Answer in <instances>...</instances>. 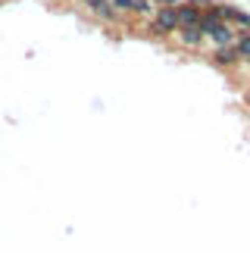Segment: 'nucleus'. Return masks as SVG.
Masks as SVG:
<instances>
[{"label": "nucleus", "instance_id": "nucleus-1", "mask_svg": "<svg viewBox=\"0 0 250 253\" xmlns=\"http://www.w3.org/2000/svg\"><path fill=\"white\" fill-rule=\"evenodd\" d=\"M204 35H209V38H213V41H216L219 47H232V41H235V32H232V28H228V25L222 22V19H216V22L209 25Z\"/></svg>", "mask_w": 250, "mask_h": 253}, {"label": "nucleus", "instance_id": "nucleus-2", "mask_svg": "<svg viewBox=\"0 0 250 253\" xmlns=\"http://www.w3.org/2000/svg\"><path fill=\"white\" fill-rule=\"evenodd\" d=\"M153 32L157 35H169V32H178V19H175V9H160L157 19H153Z\"/></svg>", "mask_w": 250, "mask_h": 253}, {"label": "nucleus", "instance_id": "nucleus-3", "mask_svg": "<svg viewBox=\"0 0 250 253\" xmlns=\"http://www.w3.org/2000/svg\"><path fill=\"white\" fill-rule=\"evenodd\" d=\"M204 38H207V35L200 32V25H181V28H178V41L185 44V47H197Z\"/></svg>", "mask_w": 250, "mask_h": 253}, {"label": "nucleus", "instance_id": "nucleus-4", "mask_svg": "<svg viewBox=\"0 0 250 253\" xmlns=\"http://www.w3.org/2000/svg\"><path fill=\"white\" fill-rule=\"evenodd\" d=\"M175 19H178V28H181V25H197V22H200V9H197L194 3H185V6L175 9Z\"/></svg>", "mask_w": 250, "mask_h": 253}, {"label": "nucleus", "instance_id": "nucleus-5", "mask_svg": "<svg viewBox=\"0 0 250 253\" xmlns=\"http://www.w3.org/2000/svg\"><path fill=\"white\" fill-rule=\"evenodd\" d=\"M213 60L219 66H232V63H238V53H235V47H219V50L213 53Z\"/></svg>", "mask_w": 250, "mask_h": 253}, {"label": "nucleus", "instance_id": "nucleus-6", "mask_svg": "<svg viewBox=\"0 0 250 253\" xmlns=\"http://www.w3.org/2000/svg\"><path fill=\"white\" fill-rule=\"evenodd\" d=\"M97 16H103V19H113V6H110V0H84Z\"/></svg>", "mask_w": 250, "mask_h": 253}, {"label": "nucleus", "instance_id": "nucleus-7", "mask_svg": "<svg viewBox=\"0 0 250 253\" xmlns=\"http://www.w3.org/2000/svg\"><path fill=\"white\" fill-rule=\"evenodd\" d=\"M235 53H238V56H244V60H250V35H244L241 41L235 44Z\"/></svg>", "mask_w": 250, "mask_h": 253}, {"label": "nucleus", "instance_id": "nucleus-8", "mask_svg": "<svg viewBox=\"0 0 250 253\" xmlns=\"http://www.w3.org/2000/svg\"><path fill=\"white\" fill-rule=\"evenodd\" d=\"M110 6H116V9H134V0H110Z\"/></svg>", "mask_w": 250, "mask_h": 253}, {"label": "nucleus", "instance_id": "nucleus-9", "mask_svg": "<svg viewBox=\"0 0 250 253\" xmlns=\"http://www.w3.org/2000/svg\"><path fill=\"white\" fill-rule=\"evenodd\" d=\"M150 3H147V0H134V13H150Z\"/></svg>", "mask_w": 250, "mask_h": 253}, {"label": "nucleus", "instance_id": "nucleus-10", "mask_svg": "<svg viewBox=\"0 0 250 253\" xmlns=\"http://www.w3.org/2000/svg\"><path fill=\"white\" fill-rule=\"evenodd\" d=\"M247 63H250V60H247Z\"/></svg>", "mask_w": 250, "mask_h": 253}]
</instances>
